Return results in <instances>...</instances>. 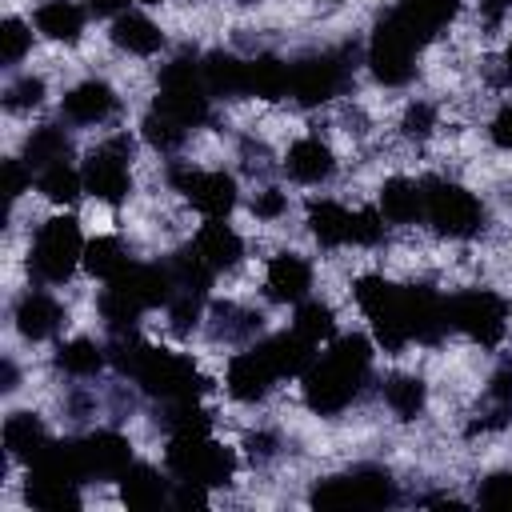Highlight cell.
Segmentation results:
<instances>
[{"mask_svg":"<svg viewBox=\"0 0 512 512\" xmlns=\"http://www.w3.org/2000/svg\"><path fill=\"white\" fill-rule=\"evenodd\" d=\"M372 360H376V340H368V336H360V332L336 336V340L308 364V372L300 376L304 404H308L316 416H336V412H344V408L364 392V384L372 380Z\"/></svg>","mask_w":512,"mask_h":512,"instance_id":"6da1fadb","label":"cell"},{"mask_svg":"<svg viewBox=\"0 0 512 512\" xmlns=\"http://www.w3.org/2000/svg\"><path fill=\"white\" fill-rule=\"evenodd\" d=\"M84 232H80V220L72 216H52L44 220L36 232H32V244H28V272L36 284L44 288H56V284H68L72 272L84 264Z\"/></svg>","mask_w":512,"mask_h":512,"instance_id":"7a4b0ae2","label":"cell"},{"mask_svg":"<svg viewBox=\"0 0 512 512\" xmlns=\"http://www.w3.org/2000/svg\"><path fill=\"white\" fill-rule=\"evenodd\" d=\"M308 500L316 508H392L400 504V488L384 464H352L340 476L316 480Z\"/></svg>","mask_w":512,"mask_h":512,"instance_id":"3957f363","label":"cell"},{"mask_svg":"<svg viewBox=\"0 0 512 512\" xmlns=\"http://www.w3.org/2000/svg\"><path fill=\"white\" fill-rule=\"evenodd\" d=\"M420 52H424V40L396 12H384L364 44V64L384 88H404L416 76Z\"/></svg>","mask_w":512,"mask_h":512,"instance_id":"277c9868","label":"cell"},{"mask_svg":"<svg viewBox=\"0 0 512 512\" xmlns=\"http://www.w3.org/2000/svg\"><path fill=\"white\" fill-rule=\"evenodd\" d=\"M352 68H356V48L308 52V56L292 60V72H288V100H296L300 108H320V104L336 100L340 92H348Z\"/></svg>","mask_w":512,"mask_h":512,"instance_id":"5b68a950","label":"cell"},{"mask_svg":"<svg viewBox=\"0 0 512 512\" xmlns=\"http://www.w3.org/2000/svg\"><path fill=\"white\" fill-rule=\"evenodd\" d=\"M164 180L172 192H180L204 220H228L232 208L240 204V184L232 172L224 168H200L192 160H168L164 164Z\"/></svg>","mask_w":512,"mask_h":512,"instance_id":"8992f818","label":"cell"},{"mask_svg":"<svg viewBox=\"0 0 512 512\" xmlns=\"http://www.w3.org/2000/svg\"><path fill=\"white\" fill-rule=\"evenodd\" d=\"M164 468L172 472V480H196V484L220 488L236 476V452L212 440V432H180V436H168Z\"/></svg>","mask_w":512,"mask_h":512,"instance_id":"52a82bcc","label":"cell"},{"mask_svg":"<svg viewBox=\"0 0 512 512\" xmlns=\"http://www.w3.org/2000/svg\"><path fill=\"white\" fill-rule=\"evenodd\" d=\"M424 220L432 224V232L448 240H472L484 228V204L464 184L424 176Z\"/></svg>","mask_w":512,"mask_h":512,"instance_id":"ba28073f","label":"cell"},{"mask_svg":"<svg viewBox=\"0 0 512 512\" xmlns=\"http://www.w3.org/2000/svg\"><path fill=\"white\" fill-rule=\"evenodd\" d=\"M512 324V308L492 288H464L448 296V328L480 348H496Z\"/></svg>","mask_w":512,"mask_h":512,"instance_id":"9c48e42d","label":"cell"},{"mask_svg":"<svg viewBox=\"0 0 512 512\" xmlns=\"http://www.w3.org/2000/svg\"><path fill=\"white\" fill-rule=\"evenodd\" d=\"M132 136L128 132H116L108 136L104 144H96L80 172H84V192L100 204H124L128 192H132Z\"/></svg>","mask_w":512,"mask_h":512,"instance_id":"30bf717a","label":"cell"},{"mask_svg":"<svg viewBox=\"0 0 512 512\" xmlns=\"http://www.w3.org/2000/svg\"><path fill=\"white\" fill-rule=\"evenodd\" d=\"M276 380H280V372L272 368V360L264 356L260 344L240 348V352L228 360V372H224V388H228V396L240 400V404L264 400V396L276 388Z\"/></svg>","mask_w":512,"mask_h":512,"instance_id":"8fae6325","label":"cell"},{"mask_svg":"<svg viewBox=\"0 0 512 512\" xmlns=\"http://www.w3.org/2000/svg\"><path fill=\"white\" fill-rule=\"evenodd\" d=\"M12 324H16V332H20L24 340L40 344V340L60 336V328L68 324V312H64V304L40 284V288H28V292L12 304Z\"/></svg>","mask_w":512,"mask_h":512,"instance_id":"7c38bea8","label":"cell"},{"mask_svg":"<svg viewBox=\"0 0 512 512\" xmlns=\"http://www.w3.org/2000/svg\"><path fill=\"white\" fill-rule=\"evenodd\" d=\"M116 108H120L116 88H112L108 80H96V76L72 84V88L64 92V100H60L64 120L76 124V128H100V124H108V120L116 116Z\"/></svg>","mask_w":512,"mask_h":512,"instance_id":"4fadbf2b","label":"cell"},{"mask_svg":"<svg viewBox=\"0 0 512 512\" xmlns=\"http://www.w3.org/2000/svg\"><path fill=\"white\" fill-rule=\"evenodd\" d=\"M312 280H316L312 260L300 256V252H276L268 260V268H264V292L276 304H300V300H308L312 296Z\"/></svg>","mask_w":512,"mask_h":512,"instance_id":"5bb4252c","label":"cell"},{"mask_svg":"<svg viewBox=\"0 0 512 512\" xmlns=\"http://www.w3.org/2000/svg\"><path fill=\"white\" fill-rule=\"evenodd\" d=\"M80 444H84L88 480H120L124 468L132 464V440L120 428H92L80 436Z\"/></svg>","mask_w":512,"mask_h":512,"instance_id":"9a60e30c","label":"cell"},{"mask_svg":"<svg viewBox=\"0 0 512 512\" xmlns=\"http://www.w3.org/2000/svg\"><path fill=\"white\" fill-rule=\"evenodd\" d=\"M280 164H284V172H288L296 184H308V188L328 184V180L336 176V152H332L328 140H320V136H300V140H292Z\"/></svg>","mask_w":512,"mask_h":512,"instance_id":"2e32d148","label":"cell"},{"mask_svg":"<svg viewBox=\"0 0 512 512\" xmlns=\"http://www.w3.org/2000/svg\"><path fill=\"white\" fill-rule=\"evenodd\" d=\"M200 76H204V88L212 92V100L248 96V56H236L224 48L200 52Z\"/></svg>","mask_w":512,"mask_h":512,"instance_id":"e0dca14e","label":"cell"},{"mask_svg":"<svg viewBox=\"0 0 512 512\" xmlns=\"http://www.w3.org/2000/svg\"><path fill=\"white\" fill-rule=\"evenodd\" d=\"M376 208H380V216L388 220V228L420 224V220H424V180H412V176H388V180L380 184Z\"/></svg>","mask_w":512,"mask_h":512,"instance_id":"ac0fdd59","label":"cell"},{"mask_svg":"<svg viewBox=\"0 0 512 512\" xmlns=\"http://www.w3.org/2000/svg\"><path fill=\"white\" fill-rule=\"evenodd\" d=\"M120 484V500L128 508H164L172 500V472L156 468V464H128L124 476L116 480Z\"/></svg>","mask_w":512,"mask_h":512,"instance_id":"d6986e66","label":"cell"},{"mask_svg":"<svg viewBox=\"0 0 512 512\" xmlns=\"http://www.w3.org/2000/svg\"><path fill=\"white\" fill-rule=\"evenodd\" d=\"M192 248L200 252V260L220 276L228 268H236L244 260V236L228 224V220H204L200 232L192 236Z\"/></svg>","mask_w":512,"mask_h":512,"instance_id":"ffe728a7","label":"cell"},{"mask_svg":"<svg viewBox=\"0 0 512 512\" xmlns=\"http://www.w3.org/2000/svg\"><path fill=\"white\" fill-rule=\"evenodd\" d=\"M204 320H208L212 340H224V344H248L264 328V316L256 308L236 304V300H212L208 312H204Z\"/></svg>","mask_w":512,"mask_h":512,"instance_id":"44dd1931","label":"cell"},{"mask_svg":"<svg viewBox=\"0 0 512 512\" xmlns=\"http://www.w3.org/2000/svg\"><path fill=\"white\" fill-rule=\"evenodd\" d=\"M88 8L80 0H44L36 4L32 12V24L44 40H56V44H76L84 36V24H88Z\"/></svg>","mask_w":512,"mask_h":512,"instance_id":"7402d4cb","label":"cell"},{"mask_svg":"<svg viewBox=\"0 0 512 512\" xmlns=\"http://www.w3.org/2000/svg\"><path fill=\"white\" fill-rule=\"evenodd\" d=\"M260 348H264V356L272 360V368L280 372V380L288 376V380H300L304 372H308V364L320 356L316 348L320 344H312V340H304L296 328H284V332H272V336H264V340H256Z\"/></svg>","mask_w":512,"mask_h":512,"instance_id":"603a6c76","label":"cell"},{"mask_svg":"<svg viewBox=\"0 0 512 512\" xmlns=\"http://www.w3.org/2000/svg\"><path fill=\"white\" fill-rule=\"evenodd\" d=\"M108 40L128 56H156L164 48V28L144 12H120L108 28Z\"/></svg>","mask_w":512,"mask_h":512,"instance_id":"cb8c5ba5","label":"cell"},{"mask_svg":"<svg viewBox=\"0 0 512 512\" xmlns=\"http://www.w3.org/2000/svg\"><path fill=\"white\" fill-rule=\"evenodd\" d=\"M56 372L68 380H96L112 360H108V344H96L92 336H72L56 344Z\"/></svg>","mask_w":512,"mask_h":512,"instance_id":"d4e9b609","label":"cell"},{"mask_svg":"<svg viewBox=\"0 0 512 512\" xmlns=\"http://www.w3.org/2000/svg\"><path fill=\"white\" fill-rule=\"evenodd\" d=\"M48 444H52V432L44 428V420H40L36 412L20 408V412H8V416H4V452H8L12 460L32 464Z\"/></svg>","mask_w":512,"mask_h":512,"instance_id":"484cf974","label":"cell"},{"mask_svg":"<svg viewBox=\"0 0 512 512\" xmlns=\"http://www.w3.org/2000/svg\"><path fill=\"white\" fill-rule=\"evenodd\" d=\"M308 232L316 236L320 248H348L352 244V208L320 196L308 204Z\"/></svg>","mask_w":512,"mask_h":512,"instance_id":"4316f807","label":"cell"},{"mask_svg":"<svg viewBox=\"0 0 512 512\" xmlns=\"http://www.w3.org/2000/svg\"><path fill=\"white\" fill-rule=\"evenodd\" d=\"M32 172H44L52 164H68L72 160V132L64 124H36L24 136V156H20Z\"/></svg>","mask_w":512,"mask_h":512,"instance_id":"83f0119b","label":"cell"},{"mask_svg":"<svg viewBox=\"0 0 512 512\" xmlns=\"http://www.w3.org/2000/svg\"><path fill=\"white\" fill-rule=\"evenodd\" d=\"M456 8H460V0H396V4H392V12H396L424 44H428L436 32H444V28L452 24Z\"/></svg>","mask_w":512,"mask_h":512,"instance_id":"f1b7e54d","label":"cell"},{"mask_svg":"<svg viewBox=\"0 0 512 512\" xmlns=\"http://www.w3.org/2000/svg\"><path fill=\"white\" fill-rule=\"evenodd\" d=\"M136 260H132V252H128V244L120 240V236H92L88 244H84V268L96 276V280H116V276H124L128 268H132Z\"/></svg>","mask_w":512,"mask_h":512,"instance_id":"f546056e","label":"cell"},{"mask_svg":"<svg viewBox=\"0 0 512 512\" xmlns=\"http://www.w3.org/2000/svg\"><path fill=\"white\" fill-rule=\"evenodd\" d=\"M380 396L388 404V412L396 420H416L428 404V384L416 376V372H392L384 384H380Z\"/></svg>","mask_w":512,"mask_h":512,"instance_id":"4dcf8cb0","label":"cell"},{"mask_svg":"<svg viewBox=\"0 0 512 512\" xmlns=\"http://www.w3.org/2000/svg\"><path fill=\"white\" fill-rule=\"evenodd\" d=\"M24 496L32 508H44V512H76L84 504V492L76 480H60V476H32L28 472V484H24Z\"/></svg>","mask_w":512,"mask_h":512,"instance_id":"1f68e13d","label":"cell"},{"mask_svg":"<svg viewBox=\"0 0 512 512\" xmlns=\"http://www.w3.org/2000/svg\"><path fill=\"white\" fill-rule=\"evenodd\" d=\"M288 72H292V64L272 56V52L248 56V96H256V100H288Z\"/></svg>","mask_w":512,"mask_h":512,"instance_id":"d6a6232c","label":"cell"},{"mask_svg":"<svg viewBox=\"0 0 512 512\" xmlns=\"http://www.w3.org/2000/svg\"><path fill=\"white\" fill-rule=\"evenodd\" d=\"M36 188H40V196H44L48 204H56V208H72L80 196H88V192H84V172H80L72 160L36 172Z\"/></svg>","mask_w":512,"mask_h":512,"instance_id":"836d02e7","label":"cell"},{"mask_svg":"<svg viewBox=\"0 0 512 512\" xmlns=\"http://www.w3.org/2000/svg\"><path fill=\"white\" fill-rule=\"evenodd\" d=\"M140 136H144V144H148V148H156L160 156H172V152H180V148L188 144L192 128H184L180 120L164 116L160 108H148V112H144V120H140Z\"/></svg>","mask_w":512,"mask_h":512,"instance_id":"e575fe53","label":"cell"},{"mask_svg":"<svg viewBox=\"0 0 512 512\" xmlns=\"http://www.w3.org/2000/svg\"><path fill=\"white\" fill-rule=\"evenodd\" d=\"M292 328L312 340V344H332L336 340V312L324 304V300H300L296 312H292Z\"/></svg>","mask_w":512,"mask_h":512,"instance_id":"d590c367","label":"cell"},{"mask_svg":"<svg viewBox=\"0 0 512 512\" xmlns=\"http://www.w3.org/2000/svg\"><path fill=\"white\" fill-rule=\"evenodd\" d=\"M28 52H32V24L20 20V16H8L0 24V60H4V68H16Z\"/></svg>","mask_w":512,"mask_h":512,"instance_id":"8d00e7d4","label":"cell"},{"mask_svg":"<svg viewBox=\"0 0 512 512\" xmlns=\"http://www.w3.org/2000/svg\"><path fill=\"white\" fill-rule=\"evenodd\" d=\"M484 396H488V412H496V416L508 424V416H512V356H504V360L492 368Z\"/></svg>","mask_w":512,"mask_h":512,"instance_id":"74e56055","label":"cell"},{"mask_svg":"<svg viewBox=\"0 0 512 512\" xmlns=\"http://www.w3.org/2000/svg\"><path fill=\"white\" fill-rule=\"evenodd\" d=\"M436 128H440V108L432 100H412L404 108V116H400V132L408 140H428Z\"/></svg>","mask_w":512,"mask_h":512,"instance_id":"f35d334b","label":"cell"},{"mask_svg":"<svg viewBox=\"0 0 512 512\" xmlns=\"http://www.w3.org/2000/svg\"><path fill=\"white\" fill-rule=\"evenodd\" d=\"M60 408H64V416H68L72 424H92L104 404H100L96 388H88V384H68L64 396H60Z\"/></svg>","mask_w":512,"mask_h":512,"instance_id":"ab89813d","label":"cell"},{"mask_svg":"<svg viewBox=\"0 0 512 512\" xmlns=\"http://www.w3.org/2000/svg\"><path fill=\"white\" fill-rule=\"evenodd\" d=\"M476 504L480 508H496V512H512V468L488 472L476 484Z\"/></svg>","mask_w":512,"mask_h":512,"instance_id":"60d3db41","label":"cell"},{"mask_svg":"<svg viewBox=\"0 0 512 512\" xmlns=\"http://www.w3.org/2000/svg\"><path fill=\"white\" fill-rule=\"evenodd\" d=\"M388 236V220L380 208H352V244L356 248H380Z\"/></svg>","mask_w":512,"mask_h":512,"instance_id":"b9f144b4","label":"cell"},{"mask_svg":"<svg viewBox=\"0 0 512 512\" xmlns=\"http://www.w3.org/2000/svg\"><path fill=\"white\" fill-rule=\"evenodd\" d=\"M40 100H44V76L24 72V76H16V80L4 88V108H8V112H32Z\"/></svg>","mask_w":512,"mask_h":512,"instance_id":"7bdbcfd3","label":"cell"},{"mask_svg":"<svg viewBox=\"0 0 512 512\" xmlns=\"http://www.w3.org/2000/svg\"><path fill=\"white\" fill-rule=\"evenodd\" d=\"M280 452H284V436H280L276 428H252V432L244 436V456H248L252 464H272Z\"/></svg>","mask_w":512,"mask_h":512,"instance_id":"ee69618b","label":"cell"},{"mask_svg":"<svg viewBox=\"0 0 512 512\" xmlns=\"http://www.w3.org/2000/svg\"><path fill=\"white\" fill-rule=\"evenodd\" d=\"M252 216H256V220H264V224H272V220L288 216V192H284V188H276V184L256 188V196H252Z\"/></svg>","mask_w":512,"mask_h":512,"instance_id":"f6af8a7d","label":"cell"},{"mask_svg":"<svg viewBox=\"0 0 512 512\" xmlns=\"http://www.w3.org/2000/svg\"><path fill=\"white\" fill-rule=\"evenodd\" d=\"M488 136H492V144H496L500 152H512V100H504V104L496 108V116H492V124H488Z\"/></svg>","mask_w":512,"mask_h":512,"instance_id":"bcb514c9","label":"cell"},{"mask_svg":"<svg viewBox=\"0 0 512 512\" xmlns=\"http://www.w3.org/2000/svg\"><path fill=\"white\" fill-rule=\"evenodd\" d=\"M4 176H8V196H12V200H20V196L32 188V168H28L20 156L4 164Z\"/></svg>","mask_w":512,"mask_h":512,"instance_id":"7dc6e473","label":"cell"},{"mask_svg":"<svg viewBox=\"0 0 512 512\" xmlns=\"http://www.w3.org/2000/svg\"><path fill=\"white\" fill-rule=\"evenodd\" d=\"M136 0H84V8L92 12V16H108V20H116L120 12H128Z\"/></svg>","mask_w":512,"mask_h":512,"instance_id":"c3c4849f","label":"cell"},{"mask_svg":"<svg viewBox=\"0 0 512 512\" xmlns=\"http://www.w3.org/2000/svg\"><path fill=\"white\" fill-rule=\"evenodd\" d=\"M492 84H496V88H512V40L504 44V52H500V60H496Z\"/></svg>","mask_w":512,"mask_h":512,"instance_id":"681fc988","label":"cell"},{"mask_svg":"<svg viewBox=\"0 0 512 512\" xmlns=\"http://www.w3.org/2000/svg\"><path fill=\"white\" fill-rule=\"evenodd\" d=\"M16 388H20V368H16L12 356H4V364H0V392L8 396V392H16Z\"/></svg>","mask_w":512,"mask_h":512,"instance_id":"f907efd6","label":"cell"},{"mask_svg":"<svg viewBox=\"0 0 512 512\" xmlns=\"http://www.w3.org/2000/svg\"><path fill=\"white\" fill-rule=\"evenodd\" d=\"M480 8H484L488 20H500L504 12H512V0H480Z\"/></svg>","mask_w":512,"mask_h":512,"instance_id":"816d5d0a","label":"cell"},{"mask_svg":"<svg viewBox=\"0 0 512 512\" xmlns=\"http://www.w3.org/2000/svg\"><path fill=\"white\" fill-rule=\"evenodd\" d=\"M136 4H164V0H136Z\"/></svg>","mask_w":512,"mask_h":512,"instance_id":"f5cc1de1","label":"cell"},{"mask_svg":"<svg viewBox=\"0 0 512 512\" xmlns=\"http://www.w3.org/2000/svg\"><path fill=\"white\" fill-rule=\"evenodd\" d=\"M324 4H336V0H324Z\"/></svg>","mask_w":512,"mask_h":512,"instance_id":"db71d44e","label":"cell"}]
</instances>
